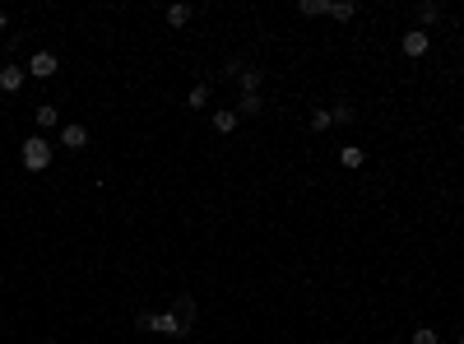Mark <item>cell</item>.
I'll return each mask as SVG.
<instances>
[{
    "label": "cell",
    "instance_id": "obj_3",
    "mask_svg": "<svg viewBox=\"0 0 464 344\" xmlns=\"http://www.w3.org/2000/svg\"><path fill=\"white\" fill-rule=\"evenodd\" d=\"M56 70H61V61H56L51 51H33V61H28V75L33 79H51Z\"/></svg>",
    "mask_w": 464,
    "mask_h": 344
},
{
    "label": "cell",
    "instance_id": "obj_6",
    "mask_svg": "<svg viewBox=\"0 0 464 344\" xmlns=\"http://www.w3.org/2000/svg\"><path fill=\"white\" fill-rule=\"evenodd\" d=\"M172 316H177L181 330L190 335V326H195V298H172Z\"/></svg>",
    "mask_w": 464,
    "mask_h": 344
},
{
    "label": "cell",
    "instance_id": "obj_4",
    "mask_svg": "<svg viewBox=\"0 0 464 344\" xmlns=\"http://www.w3.org/2000/svg\"><path fill=\"white\" fill-rule=\"evenodd\" d=\"M24 79H28V70H19L15 61L0 65V94H19V89H24Z\"/></svg>",
    "mask_w": 464,
    "mask_h": 344
},
{
    "label": "cell",
    "instance_id": "obj_17",
    "mask_svg": "<svg viewBox=\"0 0 464 344\" xmlns=\"http://www.w3.org/2000/svg\"><path fill=\"white\" fill-rule=\"evenodd\" d=\"M436 19H441V5H432V0L418 5V24H436Z\"/></svg>",
    "mask_w": 464,
    "mask_h": 344
},
{
    "label": "cell",
    "instance_id": "obj_5",
    "mask_svg": "<svg viewBox=\"0 0 464 344\" xmlns=\"http://www.w3.org/2000/svg\"><path fill=\"white\" fill-rule=\"evenodd\" d=\"M61 144H65V149H84V144H89V126L65 121V126H61Z\"/></svg>",
    "mask_w": 464,
    "mask_h": 344
},
{
    "label": "cell",
    "instance_id": "obj_1",
    "mask_svg": "<svg viewBox=\"0 0 464 344\" xmlns=\"http://www.w3.org/2000/svg\"><path fill=\"white\" fill-rule=\"evenodd\" d=\"M24 168L28 172L51 168V144H46V135H28V140H24Z\"/></svg>",
    "mask_w": 464,
    "mask_h": 344
},
{
    "label": "cell",
    "instance_id": "obj_10",
    "mask_svg": "<svg viewBox=\"0 0 464 344\" xmlns=\"http://www.w3.org/2000/svg\"><path fill=\"white\" fill-rule=\"evenodd\" d=\"M339 163H343L348 172H357L362 163H367V149H357V144H343V149H339Z\"/></svg>",
    "mask_w": 464,
    "mask_h": 344
},
{
    "label": "cell",
    "instance_id": "obj_11",
    "mask_svg": "<svg viewBox=\"0 0 464 344\" xmlns=\"http://www.w3.org/2000/svg\"><path fill=\"white\" fill-rule=\"evenodd\" d=\"M190 19H195V10H190V5H168V24H172V28H186Z\"/></svg>",
    "mask_w": 464,
    "mask_h": 344
},
{
    "label": "cell",
    "instance_id": "obj_8",
    "mask_svg": "<svg viewBox=\"0 0 464 344\" xmlns=\"http://www.w3.org/2000/svg\"><path fill=\"white\" fill-rule=\"evenodd\" d=\"M232 112H237V117H260V112H265V98L260 94H242Z\"/></svg>",
    "mask_w": 464,
    "mask_h": 344
},
{
    "label": "cell",
    "instance_id": "obj_7",
    "mask_svg": "<svg viewBox=\"0 0 464 344\" xmlns=\"http://www.w3.org/2000/svg\"><path fill=\"white\" fill-rule=\"evenodd\" d=\"M237 84H242V94H260V84H265V70H256V65H242V75H237Z\"/></svg>",
    "mask_w": 464,
    "mask_h": 344
},
{
    "label": "cell",
    "instance_id": "obj_14",
    "mask_svg": "<svg viewBox=\"0 0 464 344\" xmlns=\"http://www.w3.org/2000/svg\"><path fill=\"white\" fill-rule=\"evenodd\" d=\"M353 15H357L353 0H330V19H339V24H343V19H353Z\"/></svg>",
    "mask_w": 464,
    "mask_h": 344
},
{
    "label": "cell",
    "instance_id": "obj_13",
    "mask_svg": "<svg viewBox=\"0 0 464 344\" xmlns=\"http://www.w3.org/2000/svg\"><path fill=\"white\" fill-rule=\"evenodd\" d=\"M186 108H209V84H195V89H190V94H186Z\"/></svg>",
    "mask_w": 464,
    "mask_h": 344
},
{
    "label": "cell",
    "instance_id": "obj_19",
    "mask_svg": "<svg viewBox=\"0 0 464 344\" xmlns=\"http://www.w3.org/2000/svg\"><path fill=\"white\" fill-rule=\"evenodd\" d=\"M436 340H441V335H436L432 326H418L413 330V344H436Z\"/></svg>",
    "mask_w": 464,
    "mask_h": 344
},
{
    "label": "cell",
    "instance_id": "obj_12",
    "mask_svg": "<svg viewBox=\"0 0 464 344\" xmlns=\"http://www.w3.org/2000/svg\"><path fill=\"white\" fill-rule=\"evenodd\" d=\"M237 121H242V117H237V112H214V130H218V135H232V130H237Z\"/></svg>",
    "mask_w": 464,
    "mask_h": 344
},
{
    "label": "cell",
    "instance_id": "obj_2",
    "mask_svg": "<svg viewBox=\"0 0 464 344\" xmlns=\"http://www.w3.org/2000/svg\"><path fill=\"white\" fill-rule=\"evenodd\" d=\"M400 47H404V56H413V61H418V56H427V47H432V37H427L422 28H409V33L400 37Z\"/></svg>",
    "mask_w": 464,
    "mask_h": 344
},
{
    "label": "cell",
    "instance_id": "obj_20",
    "mask_svg": "<svg viewBox=\"0 0 464 344\" xmlns=\"http://www.w3.org/2000/svg\"><path fill=\"white\" fill-rule=\"evenodd\" d=\"M5 28H10V15H5V10H0V33H5Z\"/></svg>",
    "mask_w": 464,
    "mask_h": 344
},
{
    "label": "cell",
    "instance_id": "obj_21",
    "mask_svg": "<svg viewBox=\"0 0 464 344\" xmlns=\"http://www.w3.org/2000/svg\"><path fill=\"white\" fill-rule=\"evenodd\" d=\"M460 344H464V330H460Z\"/></svg>",
    "mask_w": 464,
    "mask_h": 344
},
{
    "label": "cell",
    "instance_id": "obj_16",
    "mask_svg": "<svg viewBox=\"0 0 464 344\" xmlns=\"http://www.w3.org/2000/svg\"><path fill=\"white\" fill-rule=\"evenodd\" d=\"M311 130H316V135H325V130H330V126H334V117H330V108H325V112H311Z\"/></svg>",
    "mask_w": 464,
    "mask_h": 344
},
{
    "label": "cell",
    "instance_id": "obj_15",
    "mask_svg": "<svg viewBox=\"0 0 464 344\" xmlns=\"http://www.w3.org/2000/svg\"><path fill=\"white\" fill-rule=\"evenodd\" d=\"M297 15H307V19L330 15V0H302V5H297Z\"/></svg>",
    "mask_w": 464,
    "mask_h": 344
},
{
    "label": "cell",
    "instance_id": "obj_18",
    "mask_svg": "<svg viewBox=\"0 0 464 344\" xmlns=\"http://www.w3.org/2000/svg\"><path fill=\"white\" fill-rule=\"evenodd\" d=\"M330 117H334V126H348V121H353V108L339 103V108H330Z\"/></svg>",
    "mask_w": 464,
    "mask_h": 344
},
{
    "label": "cell",
    "instance_id": "obj_22",
    "mask_svg": "<svg viewBox=\"0 0 464 344\" xmlns=\"http://www.w3.org/2000/svg\"><path fill=\"white\" fill-rule=\"evenodd\" d=\"M42 344H56V340H42Z\"/></svg>",
    "mask_w": 464,
    "mask_h": 344
},
{
    "label": "cell",
    "instance_id": "obj_9",
    "mask_svg": "<svg viewBox=\"0 0 464 344\" xmlns=\"http://www.w3.org/2000/svg\"><path fill=\"white\" fill-rule=\"evenodd\" d=\"M33 121H37V130H51V126H61V112L42 103V108H33Z\"/></svg>",
    "mask_w": 464,
    "mask_h": 344
}]
</instances>
